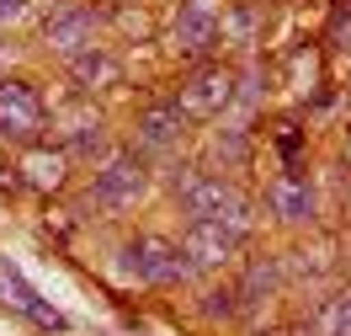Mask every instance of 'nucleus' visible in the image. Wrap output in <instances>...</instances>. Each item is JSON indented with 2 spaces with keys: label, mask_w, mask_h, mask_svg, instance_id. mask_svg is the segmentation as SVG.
Segmentation results:
<instances>
[{
  "label": "nucleus",
  "mask_w": 351,
  "mask_h": 336,
  "mask_svg": "<svg viewBox=\"0 0 351 336\" xmlns=\"http://www.w3.org/2000/svg\"><path fill=\"white\" fill-rule=\"evenodd\" d=\"M96 22H101V11L96 5H80V0H59V5H48L43 16V48L53 54V59H75V54H86L90 43H96Z\"/></svg>",
  "instance_id": "nucleus-6"
},
{
  "label": "nucleus",
  "mask_w": 351,
  "mask_h": 336,
  "mask_svg": "<svg viewBox=\"0 0 351 336\" xmlns=\"http://www.w3.org/2000/svg\"><path fill=\"white\" fill-rule=\"evenodd\" d=\"M250 150H256V139H250L245 123H223V128H213V139H208V155H213V166H223V171H245V166H250Z\"/></svg>",
  "instance_id": "nucleus-17"
},
{
  "label": "nucleus",
  "mask_w": 351,
  "mask_h": 336,
  "mask_svg": "<svg viewBox=\"0 0 351 336\" xmlns=\"http://www.w3.org/2000/svg\"><path fill=\"white\" fill-rule=\"evenodd\" d=\"M0 304L11 315H22V320H32V326H43V331H69L64 310H53L43 293L22 278V267H16L11 256H0Z\"/></svg>",
  "instance_id": "nucleus-10"
},
{
  "label": "nucleus",
  "mask_w": 351,
  "mask_h": 336,
  "mask_svg": "<svg viewBox=\"0 0 351 336\" xmlns=\"http://www.w3.org/2000/svg\"><path fill=\"white\" fill-rule=\"evenodd\" d=\"M346 155H351V128H346Z\"/></svg>",
  "instance_id": "nucleus-25"
},
{
  "label": "nucleus",
  "mask_w": 351,
  "mask_h": 336,
  "mask_svg": "<svg viewBox=\"0 0 351 336\" xmlns=\"http://www.w3.org/2000/svg\"><path fill=\"white\" fill-rule=\"evenodd\" d=\"M266 214L282 224V229H314L319 198H314V187H308L304 166H282L277 177L266 181Z\"/></svg>",
  "instance_id": "nucleus-7"
},
{
  "label": "nucleus",
  "mask_w": 351,
  "mask_h": 336,
  "mask_svg": "<svg viewBox=\"0 0 351 336\" xmlns=\"http://www.w3.org/2000/svg\"><path fill=\"white\" fill-rule=\"evenodd\" d=\"M64 69H69V80H75L80 96H101V91H117V86H123V59H117L107 43H90L86 54H75Z\"/></svg>",
  "instance_id": "nucleus-12"
},
{
  "label": "nucleus",
  "mask_w": 351,
  "mask_h": 336,
  "mask_svg": "<svg viewBox=\"0 0 351 336\" xmlns=\"http://www.w3.org/2000/svg\"><path fill=\"white\" fill-rule=\"evenodd\" d=\"M266 102V65L261 59H250V65L234 75V123H250Z\"/></svg>",
  "instance_id": "nucleus-18"
},
{
  "label": "nucleus",
  "mask_w": 351,
  "mask_h": 336,
  "mask_svg": "<svg viewBox=\"0 0 351 336\" xmlns=\"http://www.w3.org/2000/svg\"><path fill=\"white\" fill-rule=\"evenodd\" d=\"M117 272L128 283H144V289H192L202 272L192 267V256L181 251V240L171 235H133L128 246L117 251Z\"/></svg>",
  "instance_id": "nucleus-1"
},
{
  "label": "nucleus",
  "mask_w": 351,
  "mask_h": 336,
  "mask_svg": "<svg viewBox=\"0 0 351 336\" xmlns=\"http://www.w3.org/2000/svg\"><path fill=\"white\" fill-rule=\"evenodd\" d=\"M293 336H351V283H335L325 299H314L308 326H293Z\"/></svg>",
  "instance_id": "nucleus-15"
},
{
  "label": "nucleus",
  "mask_w": 351,
  "mask_h": 336,
  "mask_svg": "<svg viewBox=\"0 0 351 336\" xmlns=\"http://www.w3.org/2000/svg\"><path fill=\"white\" fill-rule=\"evenodd\" d=\"M48 123V102L43 91L22 80V75H0V139L11 144H38Z\"/></svg>",
  "instance_id": "nucleus-4"
},
{
  "label": "nucleus",
  "mask_w": 351,
  "mask_h": 336,
  "mask_svg": "<svg viewBox=\"0 0 351 336\" xmlns=\"http://www.w3.org/2000/svg\"><path fill=\"white\" fill-rule=\"evenodd\" d=\"M282 283H287L282 256H245L240 278H234V289H240L245 310H261L266 299H277V293H282Z\"/></svg>",
  "instance_id": "nucleus-14"
},
{
  "label": "nucleus",
  "mask_w": 351,
  "mask_h": 336,
  "mask_svg": "<svg viewBox=\"0 0 351 336\" xmlns=\"http://www.w3.org/2000/svg\"><path fill=\"white\" fill-rule=\"evenodd\" d=\"M346 272H351V246H346Z\"/></svg>",
  "instance_id": "nucleus-26"
},
{
  "label": "nucleus",
  "mask_w": 351,
  "mask_h": 336,
  "mask_svg": "<svg viewBox=\"0 0 351 336\" xmlns=\"http://www.w3.org/2000/svg\"><path fill=\"white\" fill-rule=\"evenodd\" d=\"M27 16H32V0H0V32H11Z\"/></svg>",
  "instance_id": "nucleus-23"
},
{
  "label": "nucleus",
  "mask_w": 351,
  "mask_h": 336,
  "mask_svg": "<svg viewBox=\"0 0 351 336\" xmlns=\"http://www.w3.org/2000/svg\"><path fill=\"white\" fill-rule=\"evenodd\" d=\"M186 128H192V117L181 112V102H176V96H160V102H149V107L138 112L133 150H138V155H171V150H181Z\"/></svg>",
  "instance_id": "nucleus-9"
},
{
  "label": "nucleus",
  "mask_w": 351,
  "mask_h": 336,
  "mask_svg": "<svg viewBox=\"0 0 351 336\" xmlns=\"http://www.w3.org/2000/svg\"><path fill=\"white\" fill-rule=\"evenodd\" d=\"M197 315L208 320V326H234V320L245 315V299H240V289H234V283H213V289H202Z\"/></svg>",
  "instance_id": "nucleus-19"
},
{
  "label": "nucleus",
  "mask_w": 351,
  "mask_h": 336,
  "mask_svg": "<svg viewBox=\"0 0 351 336\" xmlns=\"http://www.w3.org/2000/svg\"><path fill=\"white\" fill-rule=\"evenodd\" d=\"M16 166H22V181L32 192H64L75 160H69L59 144H43V139H38V144H27V155L16 160Z\"/></svg>",
  "instance_id": "nucleus-13"
},
{
  "label": "nucleus",
  "mask_w": 351,
  "mask_h": 336,
  "mask_svg": "<svg viewBox=\"0 0 351 336\" xmlns=\"http://www.w3.org/2000/svg\"><path fill=\"white\" fill-rule=\"evenodd\" d=\"M16 192H27V181H22V166L11 160V166H0V198H16Z\"/></svg>",
  "instance_id": "nucleus-24"
},
{
  "label": "nucleus",
  "mask_w": 351,
  "mask_h": 336,
  "mask_svg": "<svg viewBox=\"0 0 351 336\" xmlns=\"http://www.w3.org/2000/svg\"><path fill=\"white\" fill-rule=\"evenodd\" d=\"M176 208H181L186 219H219V224H229V229H240L245 240H250V229H256L250 198H245L229 177H213V171H202L192 187H181V192H176Z\"/></svg>",
  "instance_id": "nucleus-3"
},
{
  "label": "nucleus",
  "mask_w": 351,
  "mask_h": 336,
  "mask_svg": "<svg viewBox=\"0 0 351 336\" xmlns=\"http://www.w3.org/2000/svg\"><path fill=\"white\" fill-rule=\"evenodd\" d=\"M256 27H261L256 5H234V11H223L219 38H223V43H234V48H250V43H256Z\"/></svg>",
  "instance_id": "nucleus-20"
},
{
  "label": "nucleus",
  "mask_w": 351,
  "mask_h": 336,
  "mask_svg": "<svg viewBox=\"0 0 351 336\" xmlns=\"http://www.w3.org/2000/svg\"><path fill=\"white\" fill-rule=\"evenodd\" d=\"M59 150H64L75 166H90V171H96V166L112 155V134H107L101 117H80V123H69V128H64Z\"/></svg>",
  "instance_id": "nucleus-16"
},
{
  "label": "nucleus",
  "mask_w": 351,
  "mask_h": 336,
  "mask_svg": "<svg viewBox=\"0 0 351 336\" xmlns=\"http://www.w3.org/2000/svg\"><path fill=\"white\" fill-rule=\"evenodd\" d=\"M149 155L138 150H112L96 171H90V187H86V203L101 208V214H128L133 203L149 192Z\"/></svg>",
  "instance_id": "nucleus-2"
},
{
  "label": "nucleus",
  "mask_w": 351,
  "mask_h": 336,
  "mask_svg": "<svg viewBox=\"0 0 351 336\" xmlns=\"http://www.w3.org/2000/svg\"><path fill=\"white\" fill-rule=\"evenodd\" d=\"M304 128H298V123H282V128H277V134H271V144H277V155L287 160V166H298V150H304Z\"/></svg>",
  "instance_id": "nucleus-21"
},
{
  "label": "nucleus",
  "mask_w": 351,
  "mask_h": 336,
  "mask_svg": "<svg viewBox=\"0 0 351 336\" xmlns=\"http://www.w3.org/2000/svg\"><path fill=\"white\" fill-rule=\"evenodd\" d=\"M219 22H223V11H219V0H181V11H176V48L186 54V59H208L213 48H219Z\"/></svg>",
  "instance_id": "nucleus-11"
},
{
  "label": "nucleus",
  "mask_w": 351,
  "mask_h": 336,
  "mask_svg": "<svg viewBox=\"0 0 351 336\" xmlns=\"http://www.w3.org/2000/svg\"><path fill=\"white\" fill-rule=\"evenodd\" d=\"M176 240H181V251L192 256L197 272H219L229 262H240V251H245V235L229 229V224H219V219H186Z\"/></svg>",
  "instance_id": "nucleus-8"
},
{
  "label": "nucleus",
  "mask_w": 351,
  "mask_h": 336,
  "mask_svg": "<svg viewBox=\"0 0 351 336\" xmlns=\"http://www.w3.org/2000/svg\"><path fill=\"white\" fill-rule=\"evenodd\" d=\"M234 75L240 69L219 65V59H202L186 80H181V91H176V102H181V112L192 117V123H208V117H223V112L234 107Z\"/></svg>",
  "instance_id": "nucleus-5"
},
{
  "label": "nucleus",
  "mask_w": 351,
  "mask_h": 336,
  "mask_svg": "<svg viewBox=\"0 0 351 336\" xmlns=\"http://www.w3.org/2000/svg\"><path fill=\"white\" fill-rule=\"evenodd\" d=\"M330 48L351 54V0H341V5H335V16H330Z\"/></svg>",
  "instance_id": "nucleus-22"
}]
</instances>
